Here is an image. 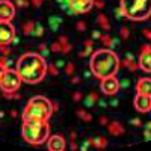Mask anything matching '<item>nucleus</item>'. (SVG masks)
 Returning a JSON list of instances; mask_svg holds the SVG:
<instances>
[{
  "label": "nucleus",
  "mask_w": 151,
  "mask_h": 151,
  "mask_svg": "<svg viewBox=\"0 0 151 151\" xmlns=\"http://www.w3.org/2000/svg\"><path fill=\"white\" fill-rule=\"evenodd\" d=\"M15 70L18 71L24 83L36 85L44 80L48 67L45 64L44 56H41L40 53H24L18 58Z\"/></svg>",
  "instance_id": "f257e3e1"
},
{
  "label": "nucleus",
  "mask_w": 151,
  "mask_h": 151,
  "mask_svg": "<svg viewBox=\"0 0 151 151\" xmlns=\"http://www.w3.org/2000/svg\"><path fill=\"white\" fill-rule=\"evenodd\" d=\"M89 70L97 79H106L110 76H116L119 70V59L115 52L110 48H100L92 53Z\"/></svg>",
  "instance_id": "f03ea898"
},
{
  "label": "nucleus",
  "mask_w": 151,
  "mask_h": 151,
  "mask_svg": "<svg viewBox=\"0 0 151 151\" xmlns=\"http://www.w3.org/2000/svg\"><path fill=\"white\" fill-rule=\"evenodd\" d=\"M53 104L48 98L41 97V95H36L32 97L27 106L24 107L23 110V121H27V122H36V121H48L53 115Z\"/></svg>",
  "instance_id": "7ed1b4c3"
},
{
  "label": "nucleus",
  "mask_w": 151,
  "mask_h": 151,
  "mask_svg": "<svg viewBox=\"0 0 151 151\" xmlns=\"http://www.w3.org/2000/svg\"><path fill=\"white\" fill-rule=\"evenodd\" d=\"M119 9L133 21H145L151 17V0H121Z\"/></svg>",
  "instance_id": "20e7f679"
},
{
  "label": "nucleus",
  "mask_w": 151,
  "mask_h": 151,
  "mask_svg": "<svg viewBox=\"0 0 151 151\" xmlns=\"http://www.w3.org/2000/svg\"><path fill=\"white\" fill-rule=\"evenodd\" d=\"M23 139L30 145H41L44 144L50 136V125L48 121H36V122H27L23 121L21 127Z\"/></svg>",
  "instance_id": "39448f33"
},
{
  "label": "nucleus",
  "mask_w": 151,
  "mask_h": 151,
  "mask_svg": "<svg viewBox=\"0 0 151 151\" xmlns=\"http://www.w3.org/2000/svg\"><path fill=\"white\" fill-rule=\"evenodd\" d=\"M23 83L21 77L17 70H12V68H8L2 82H0V89H2L3 94H9V92H15L18 91L20 85Z\"/></svg>",
  "instance_id": "423d86ee"
},
{
  "label": "nucleus",
  "mask_w": 151,
  "mask_h": 151,
  "mask_svg": "<svg viewBox=\"0 0 151 151\" xmlns=\"http://www.w3.org/2000/svg\"><path fill=\"white\" fill-rule=\"evenodd\" d=\"M15 27L11 21H0V45H9L15 41Z\"/></svg>",
  "instance_id": "0eeeda50"
},
{
  "label": "nucleus",
  "mask_w": 151,
  "mask_h": 151,
  "mask_svg": "<svg viewBox=\"0 0 151 151\" xmlns=\"http://www.w3.org/2000/svg\"><path fill=\"white\" fill-rule=\"evenodd\" d=\"M70 2V11L68 14H88L95 0H68Z\"/></svg>",
  "instance_id": "6e6552de"
},
{
  "label": "nucleus",
  "mask_w": 151,
  "mask_h": 151,
  "mask_svg": "<svg viewBox=\"0 0 151 151\" xmlns=\"http://www.w3.org/2000/svg\"><path fill=\"white\" fill-rule=\"evenodd\" d=\"M100 89L104 95H115L119 89V80L115 77V76H110V77L101 79V83H100Z\"/></svg>",
  "instance_id": "1a4fd4ad"
},
{
  "label": "nucleus",
  "mask_w": 151,
  "mask_h": 151,
  "mask_svg": "<svg viewBox=\"0 0 151 151\" xmlns=\"http://www.w3.org/2000/svg\"><path fill=\"white\" fill-rule=\"evenodd\" d=\"M15 17V6L9 0H0V21H11Z\"/></svg>",
  "instance_id": "9d476101"
},
{
  "label": "nucleus",
  "mask_w": 151,
  "mask_h": 151,
  "mask_svg": "<svg viewBox=\"0 0 151 151\" xmlns=\"http://www.w3.org/2000/svg\"><path fill=\"white\" fill-rule=\"evenodd\" d=\"M133 106L137 112H141V113L151 112V97L142 95V94H136V97L133 100Z\"/></svg>",
  "instance_id": "9b49d317"
},
{
  "label": "nucleus",
  "mask_w": 151,
  "mask_h": 151,
  "mask_svg": "<svg viewBox=\"0 0 151 151\" xmlns=\"http://www.w3.org/2000/svg\"><path fill=\"white\" fill-rule=\"evenodd\" d=\"M139 68L145 73H151V47L144 45L139 55Z\"/></svg>",
  "instance_id": "f8f14e48"
},
{
  "label": "nucleus",
  "mask_w": 151,
  "mask_h": 151,
  "mask_svg": "<svg viewBox=\"0 0 151 151\" xmlns=\"http://www.w3.org/2000/svg\"><path fill=\"white\" fill-rule=\"evenodd\" d=\"M47 147L50 151H64L67 148V141L60 134H53V136H48Z\"/></svg>",
  "instance_id": "ddd939ff"
},
{
  "label": "nucleus",
  "mask_w": 151,
  "mask_h": 151,
  "mask_svg": "<svg viewBox=\"0 0 151 151\" xmlns=\"http://www.w3.org/2000/svg\"><path fill=\"white\" fill-rule=\"evenodd\" d=\"M23 32L26 35H33V36H41L44 33V29L41 24L33 23V21H27L26 24H23Z\"/></svg>",
  "instance_id": "4468645a"
},
{
  "label": "nucleus",
  "mask_w": 151,
  "mask_h": 151,
  "mask_svg": "<svg viewBox=\"0 0 151 151\" xmlns=\"http://www.w3.org/2000/svg\"><path fill=\"white\" fill-rule=\"evenodd\" d=\"M136 92L151 97V79L148 77H141L136 83Z\"/></svg>",
  "instance_id": "2eb2a0df"
},
{
  "label": "nucleus",
  "mask_w": 151,
  "mask_h": 151,
  "mask_svg": "<svg viewBox=\"0 0 151 151\" xmlns=\"http://www.w3.org/2000/svg\"><path fill=\"white\" fill-rule=\"evenodd\" d=\"M107 130H109V133L113 134V136H121V134H124V127H122L118 121H112V122L107 125Z\"/></svg>",
  "instance_id": "dca6fc26"
},
{
  "label": "nucleus",
  "mask_w": 151,
  "mask_h": 151,
  "mask_svg": "<svg viewBox=\"0 0 151 151\" xmlns=\"http://www.w3.org/2000/svg\"><path fill=\"white\" fill-rule=\"evenodd\" d=\"M48 21H50V27H52V30H58L64 20H62V17H59V15H53V17H50Z\"/></svg>",
  "instance_id": "f3484780"
},
{
  "label": "nucleus",
  "mask_w": 151,
  "mask_h": 151,
  "mask_svg": "<svg viewBox=\"0 0 151 151\" xmlns=\"http://www.w3.org/2000/svg\"><path fill=\"white\" fill-rule=\"evenodd\" d=\"M91 144L94 147H97V148H104L107 145V141L104 139L103 136H97V137H94V139H91Z\"/></svg>",
  "instance_id": "a211bd4d"
},
{
  "label": "nucleus",
  "mask_w": 151,
  "mask_h": 151,
  "mask_svg": "<svg viewBox=\"0 0 151 151\" xmlns=\"http://www.w3.org/2000/svg\"><path fill=\"white\" fill-rule=\"evenodd\" d=\"M97 23L101 26L104 30H109L110 29V24H109V21H107V18H106V15H103V14H100L98 17H97Z\"/></svg>",
  "instance_id": "6ab92c4d"
},
{
  "label": "nucleus",
  "mask_w": 151,
  "mask_h": 151,
  "mask_svg": "<svg viewBox=\"0 0 151 151\" xmlns=\"http://www.w3.org/2000/svg\"><path fill=\"white\" fill-rule=\"evenodd\" d=\"M98 100V95L97 94H89L86 98H85V106H88V107H92L94 104H95V101Z\"/></svg>",
  "instance_id": "aec40b11"
},
{
  "label": "nucleus",
  "mask_w": 151,
  "mask_h": 151,
  "mask_svg": "<svg viewBox=\"0 0 151 151\" xmlns=\"http://www.w3.org/2000/svg\"><path fill=\"white\" fill-rule=\"evenodd\" d=\"M100 40L103 41V44H104V45L115 47L113 44H116V41H115V40H112V36H109V35H101V38H100Z\"/></svg>",
  "instance_id": "412c9836"
},
{
  "label": "nucleus",
  "mask_w": 151,
  "mask_h": 151,
  "mask_svg": "<svg viewBox=\"0 0 151 151\" xmlns=\"http://www.w3.org/2000/svg\"><path fill=\"white\" fill-rule=\"evenodd\" d=\"M92 52V41H86L85 42V52L80 53V56H86V55H89Z\"/></svg>",
  "instance_id": "4be33fe9"
},
{
  "label": "nucleus",
  "mask_w": 151,
  "mask_h": 151,
  "mask_svg": "<svg viewBox=\"0 0 151 151\" xmlns=\"http://www.w3.org/2000/svg\"><path fill=\"white\" fill-rule=\"evenodd\" d=\"M77 116H80L83 121H91V115H89V113H86L85 110H77Z\"/></svg>",
  "instance_id": "5701e85b"
},
{
  "label": "nucleus",
  "mask_w": 151,
  "mask_h": 151,
  "mask_svg": "<svg viewBox=\"0 0 151 151\" xmlns=\"http://www.w3.org/2000/svg\"><path fill=\"white\" fill-rule=\"evenodd\" d=\"M124 65L127 67L130 71H134V70H136V64H134L133 60H130V59H125V60H124Z\"/></svg>",
  "instance_id": "b1692460"
},
{
  "label": "nucleus",
  "mask_w": 151,
  "mask_h": 151,
  "mask_svg": "<svg viewBox=\"0 0 151 151\" xmlns=\"http://www.w3.org/2000/svg\"><path fill=\"white\" fill-rule=\"evenodd\" d=\"M52 52H62V45H60L59 42H55V44L52 45Z\"/></svg>",
  "instance_id": "393cba45"
},
{
  "label": "nucleus",
  "mask_w": 151,
  "mask_h": 151,
  "mask_svg": "<svg viewBox=\"0 0 151 151\" xmlns=\"http://www.w3.org/2000/svg\"><path fill=\"white\" fill-rule=\"evenodd\" d=\"M15 5H17L18 8H23V6H27L29 3H27V0H17Z\"/></svg>",
  "instance_id": "a878e982"
},
{
  "label": "nucleus",
  "mask_w": 151,
  "mask_h": 151,
  "mask_svg": "<svg viewBox=\"0 0 151 151\" xmlns=\"http://www.w3.org/2000/svg\"><path fill=\"white\" fill-rule=\"evenodd\" d=\"M129 79H124V80H121L119 82V88H129Z\"/></svg>",
  "instance_id": "bb28decb"
},
{
  "label": "nucleus",
  "mask_w": 151,
  "mask_h": 151,
  "mask_svg": "<svg viewBox=\"0 0 151 151\" xmlns=\"http://www.w3.org/2000/svg\"><path fill=\"white\" fill-rule=\"evenodd\" d=\"M73 71H74V67H73V64H68V65L65 67V73H67V74H73Z\"/></svg>",
  "instance_id": "cd10ccee"
},
{
  "label": "nucleus",
  "mask_w": 151,
  "mask_h": 151,
  "mask_svg": "<svg viewBox=\"0 0 151 151\" xmlns=\"http://www.w3.org/2000/svg\"><path fill=\"white\" fill-rule=\"evenodd\" d=\"M6 70H8V68H5V67H3L2 64H0V82H2V79H3V76H5Z\"/></svg>",
  "instance_id": "c85d7f7f"
},
{
  "label": "nucleus",
  "mask_w": 151,
  "mask_h": 151,
  "mask_svg": "<svg viewBox=\"0 0 151 151\" xmlns=\"http://www.w3.org/2000/svg\"><path fill=\"white\" fill-rule=\"evenodd\" d=\"M121 36H122V38H129V30L125 29V27L121 29Z\"/></svg>",
  "instance_id": "c756f323"
},
{
  "label": "nucleus",
  "mask_w": 151,
  "mask_h": 151,
  "mask_svg": "<svg viewBox=\"0 0 151 151\" xmlns=\"http://www.w3.org/2000/svg\"><path fill=\"white\" fill-rule=\"evenodd\" d=\"M85 27H86V26H85L83 21H79V23H77V29H79V30H85Z\"/></svg>",
  "instance_id": "7c9ffc66"
},
{
  "label": "nucleus",
  "mask_w": 151,
  "mask_h": 151,
  "mask_svg": "<svg viewBox=\"0 0 151 151\" xmlns=\"http://www.w3.org/2000/svg\"><path fill=\"white\" fill-rule=\"evenodd\" d=\"M82 98V95H80V92H76L74 95H73V100H74V101H79V100Z\"/></svg>",
  "instance_id": "2f4dec72"
},
{
  "label": "nucleus",
  "mask_w": 151,
  "mask_h": 151,
  "mask_svg": "<svg viewBox=\"0 0 151 151\" xmlns=\"http://www.w3.org/2000/svg\"><path fill=\"white\" fill-rule=\"evenodd\" d=\"M48 71L52 73L53 76H56V74H58V68H56V67H50V68H48Z\"/></svg>",
  "instance_id": "473e14b6"
},
{
  "label": "nucleus",
  "mask_w": 151,
  "mask_h": 151,
  "mask_svg": "<svg viewBox=\"0 0 151 151\" xmlns=\"http://www.w3.org/2000/svg\"><path fill=\"white\" fill-rule=\"evenodd\" d=\"M92 38H101V33H100L98 30H94L92 32Z\"/></svg>",
  "instance_id": "72a5a7b5"
},
{
  "label": "nucleus",
  "mask_w": 151,
  "mask_h": 151,
  "mask_svg": "<svg viewBox=\"0 0 151 151\" xmlns=\"http://www.w3.org/2000/svg\"><path fill=\"white\" fill-rule=\"evenodd\" d=\"M144 35H145V38L151 40V32H150V30H144Z\"/></svg>",
  "instance_id": "f704fd0d"
},
{
  "label": "nucleus",
  "mask_w": 151,
  "mask_h": 151,
  "mask_svg": "<svg viewBox=\"0 0 151 151\" xmlns=\"http://www.w3.org/2000/svg\"><path fill=\"white\" fill-rule=\"evenodd\" d=\"M130 122H132L133 125H141V121H139V119H132Z\"/></svg>",
  "instance_id": "c9c22d12"
},
{
  "label": "nucleus",
  "mask_w": 151,
  "mask_h": 151,
  "mask_svg": "<svg viewBox=\"0 0 151 151\" xmlns=\"http://www.w3.org/2000/svg\"><path fill=\"white\" fill-rule=\"evenodd\" d=\"M100 122H101V124H107V118H106V116H101V119H100Z\"/></svg>",
  "instance_id": "e433bc0d"
},
{
  "label": "nucleus",
  "mask_w": 151,
  "mask_h": 151,
  "mask_svg": "<svg viewBox=\"0 0 151 151\" xmlns=\"http://www.w3.org/2000/svg\"><path fill=\"white\" fill-rule=\"evenodd\" d=\"M33 3H35V6H40L42 3V0H33Z\"/></svg>",
  "instance_id": "4c0bfd02"
},
{
  "label": "nucleus",
  "mask_w": 151,
  "mask_h": 151,
  "mask_svg": "<svg viewBox=\"0 0 151 151\" xmlns=\"http://www.w3.org/2000/svg\"><path fill=\"white\" fill-rule=\"evenodd\" d=\"M94 5H97L98 8H103V6H104V3H103V2H97V3L94 2Z\"/></svg>",
  "instance_id": "58836bf2"
},
{
  "label": "nucleus",
  "mask_w": 151,
  "mask_h": 151,
  "mask_svg": "<svg viewBox=\"0 0 151 151\" xmlns=\"http://www.w3.org/2000/svg\"><path fill=\"white\" fill-rule=\"evenodd\" d=\"M145 129H147V130H150V132H151V121H150V122H148V124H147V125H145Z\"/></svg>",
  "instance_id": "ea45409f"
},
{
  "label": "nucleus",
  "mask_w": 151,
  "mask_h": 151,
  "mask_svg": "<svg viewBox=\"0 0 151 151\" xmlns=\"http://www.w3.org/2000/svg\"><path fill=\"white\" fill-rule=\"evenodd\" d=\"M79 80H80L79 77H74V79H73V83H79Z\"/></svg>",
  "instance_id": "a19ab883"
}]
</instances>
